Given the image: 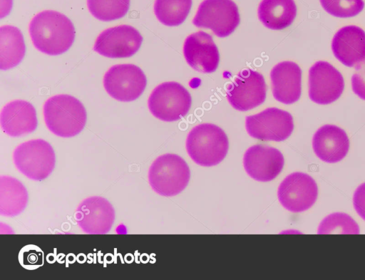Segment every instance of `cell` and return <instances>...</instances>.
<instances>
[{
    "mask_svg": "<svg viewBox=\"0 0 365 280\" xmlns=\"http://www.w3.org/2000/svg\"><path fill=\"white\" fill-rule=\"evenodd\" d=\"M183 53L187 63L195 71L204 73L215 71L220 54L211 35L198 31L188 36L184 43Z\"/></svg>",
    "mask_w": 365,
    "mask_h": 280,
    "instance_id": "2e32d148",
    "label": "cell"
},
{
    "mask_svg": "<svg viewBox=\"0 0 365 280\" xmlns=\"http://www.w3.org/2000/svg\"><path fill=\"white\" fill-rule=\"evenodd\" d=\"M248 134L262 141L281 142L288 138L294 130L292 115L284 110L268 108L246 118Z\"/></svg>",
    "mask_w": 365,
    "mask_h": 280,
    "instance_id": "9c48e42d",
    "label": "cell"
},
{
    "mask_svg": "<svg viewBox=\"0 0 365 280\" xmlns=\"http://www.w3.org/2000/svg\"><path fill=\"white\" fill-rule=\"evenodd\" d=\"M192 104L190 93L177 82H165L152 91L148 105L150 113L157 118L172 122L183 118Z\"/></svg>",
    "mask_w": 365,
    "mask_h": 280,
    "instance_id": "8992f818",
    "label": "cell"
},
{
    "mask_svg": "<svg viewBox=\"0 0 365 280\" xmlns=\"http://www.w3.org/2000/svg\"><path fill=\"white\" fill-rule=\"evenodd\" d=\"M16 167L29 179L40 181L48 177L54 169L56 155L46 140L35 139L18 145L13 152Z\"/></svg>",
    "mask_w": 365,
    "mask_h": 280,
    "instance_id": "5b68a950",
    "label": "cell"
},
{
    "mask_svg": "<svg viewBox=\"0 0 365 280\" xmlns=\"http://www.w3.org/2000/svg\"><path fill=\"white\" fill-rule=\"evenodd\" d=\"M317 196L318 187L315 180L303 172H294L287 175L277 190L280 204L294 213L309 209L315 203Z\"/></svg>",
    "mask_w": 365,
    "mask_h": 280,
    "instance_id": "8fae6325",
    "label": "cell"
},
{
    "mask_svg": "<svg viewBox=\"0 0 365 280\" xmlns=\"http://www.w3.org/2000/svg\"><path fill=\"white\" fill-rule=\"evenodd\" d=\"M236 4L232 0H204L192 20L198 28H210L218 37L231 34L240 24Z\"/></svg>",
    "mask_w": 365,
    "mask_h": 280,
    "instance_id": "52a82bcc",
    "label": "cell"
},
{
    "mask_svg": "<svg viewBox=\"0 0 365 280\" xmlns=\"http://www.w3.org/2000/svg\"><path fill=\"white\" fill-rule=\"evenodd\" d=\"M318 234H354L359 233L356 222L344 213H333L325 217L320 223Z\"/></svg>",
    "mask_w": 365,
    "mask_h": 280,
    "instance_id": "484cf974",
    "label": "cell"
},
{
    "mask_svg": "<svg viewBox=\"0 0 365 280\" xmlns=\"http://www.w3.org/2000/svg\"><path fill=\"white\" fill-rule=\"evenodd\" d=\"M19 260L21 265L25 269H36L43 264V252L38 247L29 244L21 249Z\"/></svg>",
    "mask_w": 365,
    "mask_h": 280,
    "instance_id": "83f0119b",
    "label": "cell"
},
{
    "mask_svg": "<svg viewBox=\"0 0 365 280\" xmlns=\"http://www.w3.org/2000/svg\"><path fill=\"white\" fill-rule=\"evenodd\" d=\"M284 160L275 147L255 145L249 147L243 157V166L250 177L259 182L273 180L281 172Z\"/></svg>",
    "mask_w": 365,
    "mask_h": 280,
    "instance_id": "9a60e30c",
    "label": "cell"
},
{
    "mask_svg": "<svg viewBox=\"0 0 365 280\" xmlns=\"http://www.w3.org/2000/svg\"><path fill=\"white\" fill-rule=\"evenodd\" d=\"M74 218L81 230L91 234L108 233L115 220V210L104 197L93 196L78 206Z\"/></svg>",
    "mask_w": 365,
    "mask_h": 280,
    "instance_id": "5bb4252c",
    "label": "cell"
},
{
    "mask_svg": "<svg viewBox=\"0 0 365 280\" xmlns=\"http://www.w3.org/2000/svg\"><path fill=\"white\" fill-rule=\"evenodd\" d=\"M274 98L284 104L297 101L302 91V71L292 61L277 63L270 72Z\"/></svg>",
    "mask_w": 365,
    "mask_h": 280,
    "instance_id": "ac0fdd59",
    "label": "cell"
},
{
    "mask_svg": "<svg viewBox=\"0 0 365 280\" xmlns=\"http://www.w3.org/2000/svg\"><path fill=\"white\" fill-rule=\"evenodd\" d=\"M353 204L357 214L365 220V182L356 188L353 197Z\"/></svg>",
    "mask_w": 365,
    "mask_h": 280,
    "instance_id": "f546056e",
    "label": "cell"
},
{
    "mask_svg": "<svg viewBox=\"0 0 365 280\" xmlns=\"http://www.w3.org/2000/svg\"><path fill=\"white\" fill-rule=\"evenodd\" d=\"M323 9L329 14L348 18L359 14L364 7L363 0H319Z\"/></svg>",
    "mask_w": 365,
    "mask_h": 280,
    "instance_id": "4316f807",
    "label": "cell"
},
{
    "mask_svg": "<svg viewBox=\"0 0 365 280\" xmlns=\"http://www.w3.org/2000/svg\"><path fill=\"white\" fill-rule=\"evenodd\" d=\"M229 141L224 130L212 123L194 127L188 133L186 150L190 158L203 167L217 165L227 155Z\"/></svg>",
    "mask_w": 365,
    "mask_h": 280,
    "instance_id": "3957f363",
    "label": "cell"
},
{
    "mask_svg": "<svg viewBox=\"0 0 365 280\" xmlns=\"http://www.w3.org/2000/svg\"><path fill=\"white\" fill-rule=\"evenodd\" d=\"M43 116L48 129L62 138H71L80 133L87 118L81 102L65 94L52 96L45 102Z\"/></svg>",
    "mask_w": 365,
    "mask_h": 280,
    "instance_id": "7a4b0ae2",
    "label": "cell"
},
{
    "mask_svg": "<svg viewBox=\"0 0 365 280\" xmlns=\"http://www.w3.org/2000/svg\"><path fill=\"white\" fill-rule=\"evenodd\" d=\"M352 90L360 98L365 100V63L356 66L351 77Z\"/></svg>",
    "mask_w": 365,
    "mask_h": 280,
    "instance_id": "f1b7e54d",
    "label": "cell"
},
{
    "mask_svg": "<svg viewBox=\"0 0 365 280\" xmlns=\"http://www.w3.org/2000/svg\"><path fill=\"white\" fill-rule=\"evenodd\" d=\"M146 83L143 71L130 63L113 66L103 77V86L108 95L124 102L133 101L140 97Z\"/></svg>",
    "mask_w": 365,
    "mask_h": 280,
    "instance_id": "ba28073f",
    "label": "cell"
},
{
    "mask_svg": "<svg viewBox=\"0 0 365 280\" xmlns=\"http://www.w3.org/2000/svg\"><path fill=\"white\" fill-rule=\"evenodd\" d=\"M267 85L263 76L250 68L240 71L227 86V98L240 111H247L264 103Z\"/></svg>",
    "mask_w": 365,
    "mask_h": 280,
    "instance_id": "30bf717a",
    "label": "cell"
},
{
    "mask_svg": "<svg viewBox=\"0 0 365 280\" xmlns=\"http://www.w3.org/2000/svg\"><path fill=\"white\" fill-rule=\"evenodd\" d=\"M334 56L348 67L357 66L365 62V32L356 26L340 28L331 42Z\"/></svg>",
    "mask_w": 365,
    "mask_h": 280,
    "instance_id": "e0dca14e",
    "label": "cell"
},
{
    "mask_svg": "<svg viewBox=\"0 0 365 280\" xmlns=\"http://www.w3.org/2000/svg\"><path fill=\"white\" fill-rule=\"evenodd\" d=\"M0 123L4 133L11 137L31 133L37 127L36 110L26 100H13L1 110Z\"/></svg>",
    "mask_w": 365,
    "mask_h": 280,
    "instance_id": "ffe728a7",
    "label": "cell"
},
{
    "mask_svg": "<svg viewBox=\"0 0 365 280\" xmlns=\"http://www.w3.org/2000/svg\"><path fill=\"white\" fill-rule=\"evenodd\" d=\"M28 192L25 186L17 179L1 175L0 177V214L15 217L21 214L28 202Z\"/></svg>",
    "mask_w": 365,
    "mask_h": 280,
    "instance_id": "7402d4cb",
    "label": "cell"
},
{
    "mask_svg": "<svg viewBox=\"0 0 365 280\" xmlns=\"http://www.w3.org/2000/svg\"><path fill=\"white\" fill-rule=\"evenodd\" d=\"M312 147L316 155L322 161L335 163L348 153L349 140L346 132L334 125L319 128L313 136Z\"/></svg>",
    "mask_w": 365,
    "mask_h": 280,
    "instance_id": "d6986e66",
    "label": "cell"
},
{
    "mask_svg": "<svg viewBox=\"0 0 365 280\" xmlns=\"http://www.w3.org/2000/svg\"><path fill=\"white\" fill-rule=\"evenodd\" d=\"M143 37L139 31L130 25H119L108 28L97 37L93 49L108 58H127L140 48Z\"/></svg>",
    "mask_w": 365,
    "mask_h": 280,
    "instance_id": "7c38bea8",
    "label": "cell"
},
{
    "mask_svg": "<svg viewBox=\"0 0 365 280\" xmlns=\"http://www.w3.org/2000/svg\"><path fill=\"white\" fill-rule=\"evenodd\" d=\"M26 51L21 31L10 25L0 28V68L8 70L16 66L23 59Z\"/></svg>",
    "mask_w": 365,
    "mask_h": 280,
    "instance_id": "603a6c76",
    "label": "cell"
},
{
    "mask_svg": "<svg viewBox=\"0 0 365 280\" xmlns=\"http://www.w3.org/2000/svg\"><path fill=\"white\" fill-rule=\"evenodd\" d=\"M297 15L294 0H262L258 7V17L262 23L272 30L289 26Z\"/></svg>",
    "mask_w": 365,
    "mask_h": 280,
    "instance_id": "44dd1931",
    "label": "cell"
},
{
    "mask_svg": "<svg viewBox=\"0 0 365 280\" xmlns=\"http://www.w3.org/2000/svg\"><path fill=\"white\" fill-rule=\"evenodd\" d=\"M192 6V0H155L154 12L163 24L176 26L187 18Z\"/></svg>",
    "mask_w": 365,
    "mask_h": 280,
    "instance_id": "cb8c5ba5",
    "label": "cell"
},
{
    "mask_svg": "<svg viewBox=\"0 0 365 280\" xmlns=\"http://www.w3.org/2000/svg\"><path fill=\"white\" fill-rule=\"evenodd\" d=\"M91 14L98 20L113 21L123 17L130 6V0H87Z\"/></svg>",
    "mask_w": 365,
    "mask_h": 280,
    "instance_id": "d4e9b609",
    "label": "cell"
},
{
    "mask_svg": "<svg viewBox=\"0 0 365 280\" xmlns=\"http://www.w3.org/2000/svg\"><path fill=\"white\" fill-rule=\"evenodd\" d=\"M344 81L341 73L329 63L316 62L309 71V96L314 103L327 105L342 94Z\"/></svg>",
    "mask_w": 365,
    "mask_h": 280,
    "instance_id": "4fadbf2b",
    "label": "cell"
},
{
    "mask_svg": "<svg viewBox=\"0 0 365 280\" xmlns=\"http://www.w3.org/2000/svg\"><path fill=\"white\" fill-rule=\"evenodd\" d=\"M29 33L36 49L47 55L56 56L72 46L75 28L71 21L63 14L46 10L32 19Z\"/></svg>",
    "mask_w": 365,
    "mask_h": 280,
    "instance_id": "6da1fadb",
    "label": "cell"
},
{
    "mask_svg": "<svg viewBox=\"0 0 365 280\" xmlns=\"http://www.w3.org/2000/svg\"><path fill=\"white\" fill-rule=\"evenodd\" d=\"M190 171L187 162L175 154H165L157 157L148 171V182L158 195L173 197L180 194L187 185Z\"/></svg>",
    "mask_w": 365,
    "mask_h": 280,
    "instance_id": "277c9868",
    "label": "cell"
}]
</instances>
